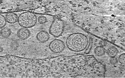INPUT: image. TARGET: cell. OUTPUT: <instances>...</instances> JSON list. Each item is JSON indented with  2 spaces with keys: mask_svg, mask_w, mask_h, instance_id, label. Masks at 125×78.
Masks as SVG:
<instances>
[{
  "mask_svg": "<svg viewBox=\"0 0 125 78\" xmlns=\"http://www.w3.org/2000/svg\"><path fill=\"white\" fill-rule=\"evenodd\" d=\"M106 52L104 48L102 46H98L94 49V52L97 56H100L104 55Z\"/></svg>",
  "mask_w": 125,
  "mask_h": 78,
  "instance_id": "7c38bea8",
  "label": "cell"
},
{
  "mask_svg": "<svg viewBox=\"0 0 125 78\" xmlns=\"http://www.w3.org/2000/svg\"><path fill=\"white\" fill-rule=\"evenodd\" d=\"M118 52V50L117 48L114 46L109 47L106 51L107 55L111 58L115 57L117 54Z\"/></svg>",
  "mask_w": 125,
  "mask_h": 78,
  "instance_id": "30bf717a",
  "label": "cell"
},
{
  "mask_svg": "<svg viewBox=\"0 0 125 78\" xmlns=\"http://www.w3.org/2000/svg\"><path fill=\"white\" fill-rule=\"evenodd\" d=\"M0 57V77L20 78L21 72L20 57Z\"/></svg>",
  "mask_w": 125,
  "mask_h": 78,
  "instance_id": "7a4b0ae2",
  "label": "cell"
},
{
  "mask_svg": "<svg viewBox=\"0 0 125 78\" xmlns=\"http://www.w3.org/2000/svg\"><path fill=\"white\" fill-rule=\"evenodd\" d=\"M2 0H0V4L2 2Z\"/></svg>",
  "mask_w": 125,
  "mask_h": 78,
  "instance_id": "ac0fdd59",
  "label": "cell"
},
{
  "mask_svg": "<svg viewBox=\"0 0 125 78\" xmlns=\"http://www.w3.org/2000/svg\"><path fill=\"white\" fill-rule=\"evenodd\" d=\"M17 34V36L20 39L25 40L29 37L31 32L28 28L23 27L18 30Z\"/></svg>",
  "mask_w": 125,
  "mask_h": 78,
  "instance_id": "52a82bcc",
  "label": "cell"
},
{
  "mask_svg": "<svg viewBox=\"0 0 125 78\" xmlns=\"http://www.w3.org/2000/svg\"><path fill=\"white\" fill-rule=\"evenodd\" d=\"M49 47L50 50L53 52L59 53L64 50L65 45L64 42L62 40L55 39L50 42Z\"/></svg>",
  "mask_w": 125,
  "mask_h": 78,
  "instance_id": "8992f818",
  "label": "cell"
},
{
  "mask_svg": "<svg viewBox=\"0 0 125 78\" xmlns=\"http://www.w3.org/2000/svg\"><path fill=\"white\" fill-rule=\"evenodd\" d=\"M38 22L40 24H44L47 22V19L46 17L43 15L39 16L37 19Z\"/></svg>",
  "mask_w": 125,
  "mask_h": 78,
  "instance_id": "5bb4252c",
  "label": "cell"
},
{
  "mask_svg": "<svg viewBox=\"0 0 125 78\" xmlns=\"http://www.w3.org/2000/svg\"><path fill=\"white\" fill-rule=\"evenodd\" d=\"M37 21V17L35 14L30 12H25L20 15L17 21L20 26L28 28L34 26Z\"/></svg>",
  "mask_w": 125,
  "mask_h": 78,
  "instance_id": "277c9868",
  "label": "cell"
},
{
  "mask_svg": "<svg viewBox=\"0 0 125 78\" xmlns=\"http://www.w3.org/2000/svg\"><path fill=\"white\" fill-rule=\"evenodd\" d=\"M3 50V48L0 46V52H1Z\"/></svg>",
  "mask_w": 125,
  "mask_h": 78,
  "instance_id": "e0dca14e",
  "label": "cell"
},
{
  "mask_svg": "<svg viewBox=\"0 0 125 78\" xmlns=\"http://www.w3.org/2000/svg\"><path fill=\"white\" fill-rule=\"evenodd\" d=\"M11 33V31L10 29L7 27L3 28L0 31V34L1 36L5 38L9 37Z\"/></svg>",
  "mask_w": 125,
  "mask_h": 78,
  "instance_id": "8fae6325",
  "label": "cell"
},
{
  "mask_svg": "<svg viewBox=\"0 0 125 78\" xmlns=\"http://www.w3.org/2000/svg\"><path fill=\"white\" fill-rule=\"evenodd\" d=\"M69 63L67 56L38 58L36 69L40 78H67Z\"/></svg>",
  "mask_w": 125,
  "mask_h": 78,
  "instance_id": "6da1fadb",
  "label": "cell"
},
{
  "mask_svg": "<svg viewBox=\"0 0 125 78\" xmlns=\"http://www.w3.org/2000/svg\"><path fill=\"white\" fill-rule=\"evenodd\" d=\"M6 22L5 18L2 15L0 14V29L4 27Z\"/></svg>",
  "mask_w": 125,
  "mask_h": 78,
  "instance_id": "4fadbf2b",
  "label": "cell"
},
{
  "mask_svg": "<svg viewBox=\"0 0 125 78\" xmlns=\"http://www.w3.org/2000/svg\"><path fill=\"white\" fill-rule=\"evenodd\" d=\"M64 28L63 21L57 18H55L49 28L50 33L55 37H58L62 34Z\"/></svg>",
  "mask_w": 125,
  "mask_h": 78,
  "instance_id": "5b68a950",
  "label": "cell"
},
{
  "mask_svg": "<svg viewBox=\"0 0 125 78\" xmlns=\"http://www.w3.org/2000/svg\"><path fill=\"white\" fill-rule=\"evenodd\" d=\"M110 63L113 65L116 64L118 62L117 59L115 57H111L110 60Z\"/></svg>",
  "mask_w": 125,
  "mask_h": 78,
  "instance_id": "2e32d148",
  "label": "cell"
},
{
  "mask_svg": "<svg viewBox=\"0 0 125 78\" xmlns=\"http://www.w3.org/2000/svg\"><path fill=\"white\" fill-rule=\"evenodd\" d=\"M50 35L46 31L42 30L39 32L36 36L37 39L39 42L44 43L47 41L50 38Z\"/></svg>",
  "mask_w": 125,
  "mask_h": 78,
  "instance_id": "ba28073f",
  "label": "cell"
},
{
  "mask_svg": "<svg viewBox=\"0 0 125 78\" xmlns=\"http://www.w3.org/2000/svg\"><path fill=\"white\" fill-rule=\"evenodd\" d=\"M87 39L84 35L74 33L70 35L66 40V45L70 50L79 51L84 49L87 45Z\"/></svg>",
  "mask_w": 125,
  "mask_h": 78,
  "instance_id": "3957f363",
  "label": "cell"
},
{
  "mask_svg": "<svg viewBox=\"0 0 125 78\" xmlns=\"http://www.w3.org/2000/svg\"><path fill=\"white\" fill-rule=\"evenodd\" d=\"M18 17L15 13H10L7 14L6 16V21L10 24H14L18 20Z\"/></svg>",
  "mask_w": 125,
  "mask_h": 78,
  "instance_id": "9c48e42d",
  "label": "cell"
},
{
  "mask_svg": "<svg viewBox=\"0 0 125 78\" xmlns=\"http://www.w3.org/2000/svg\"><path fill=\"white\" fill-rule=\"evenodd\" d=\"M118 60L120 63L121 64L125 65V55L124 53L122 54L119 56L118 58Z\"/></svg>",
  "mask_w": 125,
  "mask_h": 78,
  "instance_id": "9a60e30c",
  "label": "cell"
}]
</instances>
